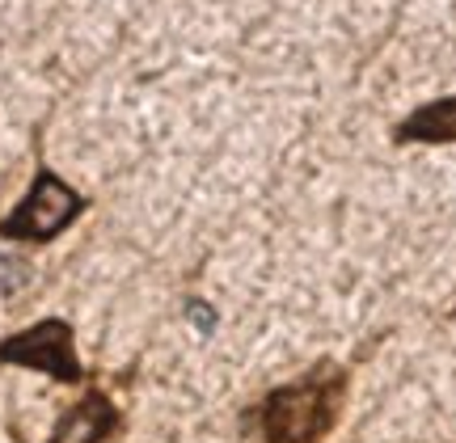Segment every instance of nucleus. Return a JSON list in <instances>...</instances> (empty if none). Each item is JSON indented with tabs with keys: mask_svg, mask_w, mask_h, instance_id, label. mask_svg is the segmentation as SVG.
Wrapping results in <instances>:
<instances>
[{
	"mask_svg": "<svg viewBox=\"0 0 456 443\" xmlns=\"http://www.w3.org/2000/svg\"><path fill=\"white\" fill-rule=\"evenodd\" d=\"M342 380L313 372V376L283 384L262 401V435L266 443H317L334 423Z\"/></svg>",
	"mask_w": 456,
	"mask_h": 443,
	"instance_id": "1",
	"label": "nucleus"
},
{
	"mask_svg": "<svg viewBox=\"0 0 456 443\" xmlns=\"http://www.w3.org/2000/svg\"><path fill=\"white\" fill-rule=\"evenodd\" d=\"M81 212H85V198L77 195L60 173L38 169L30 195L0 220V237H9V241H51V237H60Z\"/></svg>",
	"mask_w": 456,
	"mask_h": 443,
	"instance_id": "2",
	"label": "nucleus"
},
{
	"mask_svg": "<svg viewBox=\"0 0 456 443\" xmlns=\"http://www.w3.org/2000/svg\"><path fill=\"white\" fill-rule=\"evenodd\" d=\"M0 363H17V367H34V372H47V376L64 380H81V359H77V346H72V326L60 317H47L38 326L21 329L13 338L0 342Z\"/></svg>",
	"mask_w": 456,
	"mask_h": 443,
	"instance_id": "3",
	"label": "nucleus"
},
{
	"mask_svg": "<svg viewBox=\"0 0 456 443\" xmlns=\"http://www.w3.org/2000/svg\"><path fill=\"white\" fill-rule=\"evenodd\" d=\"M393 140L397 144H456V93L410 110L393 127Z\"/></svg>",
	"mask_w": 456,
	"mask_h": 443,
	"instance_id": "4",
	"label": "nucleus"
},
{
	"mask_svg": "<svg viewBox=\"0 0 456 443\" xmlns=\"http://www.w3.org/2000/svg\"><path fill=\"white\" fill-rule=\"evenodd\" d=\"M118 427V414L102 393H89L81 406L60 418V427L51 431V443H102L110 431Z\"/></svg>",
	"mask_w": 456,
	"mask_h": 443,
	"instance_id": "5",
	"label": "nucleus"
},
{
	"mask_svg": "<svg viewBox=\"0 0 456 443\" xmlns=\"http://www.w3.org/2000/svg\"><path fill=\"white\" fill-rule=\"evenodd\" d=\"M30 283V262L13 258V254H0V295H17Z\"/></svg>",
	"mask_w": 456,
	"mask_h": 443,
	"instance_id": "6",
	"label": "nucleus"
},
{
	"mask_svg": "<svg viewBox=\"0 0 456 443\" xmlns=\"http://www.w3.org/2000/svg\"><path fill=\"white\" fill-rule=\"evenodd\" d=\"M186 309H191V317H195V321H199V329H212V326H216L212 309H208V304H203V300H191V304H186Z\"/></svg>",
	"mask_w": 456,
	"mask_h": 443,
	"instance_id": "7",
	"label": "nucleus"
}]
</instances>
